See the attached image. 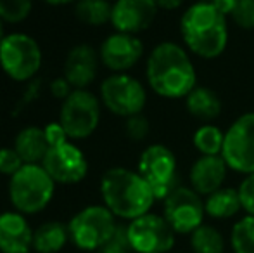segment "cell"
I'll use <instances>...</instances> for the list:
<instances>
[{
    "label": "cell",
    "mask_w": 254,
    "mask_h": 253,
    "mask_svg": "<svg viewBox=\"0 0 254 253\" xmlns=\"http://www.w3.org/2000/svg\"><path fill=\"white\" fill-rule=\"evenodd\" d=\"M145 82L163 99H185L197 87V71L190 52L177 42H161L145 59Z\"/></svg>",
    "instance_id": "cell-1"
},
{
    "label": "cell",
    "mask_w": 254,
    "mask_h": 253,
    "mask_svg": "<svg viewBox=\"0 0 254 253\" xmlns=\"http://www.w3.org/2000/svg\"><path fill=\"white\" fill-rule=\"evenodd\" d=\"M99 192L102 205L107 206L116 219L127 222L149 213L156 203V196L144 177L127 167L107 169L99 182Z\"/></svg>",
    "instance_id": "cell-2"
},
{
    "label": "cell",
    "mask_w": 254,
    "mask_h": 253,
    "mask_svg": "<svg viewBox=\"0 0 254 253\" xmlns=\"http://www.w3.org/2000/svg\"><path fill=\"white\" fill-rule=\"evenodd\" d=\"M180 35L190 54L202 59H216L228 45V21L218 7L195 2L182 14Z\"/></svg>",
    "instance_id": "cell-3"
},
{
    "label": "cell",
    "mask_w": 254,
    "mask_h": 253,
    "mask_svg": "<svg viewBox=\"0 0 254 253\" xmlns=\"http://www.w3.org/2000/svg\"><path fill=\"white\" fill-rule=\"evenodd\" d=\"M44 49L28 31H7L0 42V71L7 80L28 85L38 78L44 68Z\"/></svg>",
    "instance_id": "cell-4"
},
{
    "label": "cell",
    "mask_w": 254,
    "mask_h": 253,
    "mask_svg": "<svg viewBox=\"0 0 254 253\" xmlns=\"http://www.w3.org/2000/svg\"><path fill=\"white\" fill-rule=\"evenodd\" d=\"M57 184L42 163H24L7 182V194L12 210L23 215L44 212L56 196Z\"/></svg>",
    "instance_id": "cell-5"
},
{
    "label": "cell",
    "mask_w": 254,
    "mask_h": 253,
    "mask_svg": "<svg viewBox=\"0 0 254 253\" xmlns=\"http://www.w3.org/2000/svg\"><path fill=\"white\" fill-rule=\"evenodd\" d=\"M102 102L99 94L90 88H74L63 102H59L57 122L64 128L67 139L74 142H83L94 137L101 127Z\"/></svg>",
    "instance_id": "cell-6"
},
{
    "label": "cell",
    "mask_w": 254,
    "mask_h": 253,
    "mask_svg": "<svg viewBox=\"0 0 254 253\" xmlns=\"http://www.w3.org/2000/svg\"><path fill=\"white\" fill-rule=\"evenodd\" d=\"M118 219L102 203L78 210L67 222L69 241L81 252H97L118 229Z\"/></svg>",
    "instance_id": "cell-7"
},
{
    "label": "cell",
    "mask_w": 254,
    "mask_h": 253,
    "mask_svg": "<svg viewBox=\"0 0 254 253\" xmlns=\"http://www.w3.org/2000/svg\"><path fill=\"white\" fill-rule=\"evenodd\" d=\"M97 94L104 109L123 120L140 115L147 104V88L131 73H109Z\"/></svg>",
    "instance_id": "cell-8"
},
{
    "label": "cell",
    "mask_w": 254,
    "mask_h": 253,
    "mask_svg": "<svg viewBox=\"0 0 254 253\" xmlns=\"http://www.w3.org/2000/svg\"><path fill=\"white\" fill-rule=\"evenodd\" d=\"M135 170L151 186L156 201H163L171 191L180 186L177 156L164 144L147 146L138 156Z\"/></svg>",
    "instance_id": "cell-9"
},
{
    "label": "cell",
    "mask_w": 254,
    "mask_h": 253,
    "mask_svg": "<svg viewBox=\"0 0 254 253\" xmlns=\"http://www.w3.org/2000/svg\"><path fill=\"white\" fill-rule=\"evenodd\" d=\"M128 243L133 253H170L177 243V233L163 213L149 212L127 224Z\"/></svg>",
    "instance_id": "cell-10"
},
{
    "label": "cell",
    "mask_w": 254,
    "mask_h": 253,
    "mask_svg": "<svg viewBox=\"0 0 254 253\" xmlns=\"http://www.w3.org/2000/svg\"><path fill=\"white\" fill-rule=\"evenodd\" d=\"M42 167L47 170L57 186H76L87 179L90 172V162L87 153L80 146L67 139L63 144L52 146L45 155Z\"/></svg>",
    "instance_id": "cell-11"
},
{
    "label": "cell",
    "mask_w": 254,
    "mask_h": 253,
    "mask_svg": "<svg viewBox=\"0 0 254 253\" xmlns=\"http://www.w3.org/2000/svg\"><path fill=\"white\" fill-rule=\"evenodd\" d=\"M221 158L228 170L242 175L254 172V111L235 118L225 130Z\"/></svg>",
    "instance_id": "cell-12"
},
{
    "label": "cell",
    "mask_w": 254,
    "mask_h": 253,
    "mask_svg": "<svg viewBox=\"0 0 254 253\" xmlns=\"http://www.w3.org/2000/svg\"><path fill=\"white\" fill-rule=\"evenodd\" d=\"M163 217L177 234L190 236L206 219L204 198L190 186H178L163 199Z\"/></svg>",
    "instance_id": "cell-13"
},
{
    "label": "cell",
    "mask_w": 254,
    "mask_h": 253,
    "mask_svg": "<svg viewBox=\"0 0 254 253\" xmlns=\"http://www.w3.org/2000/svg\"><path fill=\"white\" fill-rule=\"evenodd\" d=\"M101 63L109 73H130L145 54L144 42L138 35L113 31L99 45Z\"/></svg>",
    "instance_id": "cell-14"
},
{
    "label": "cell",
    "mask_w": 254,
    "mask_h": 253,
    "mask_svg": "<svg viewBox=\"0 0 254 253\" xmlns=\"http://www.w3.org/2000/svg\"><path fill=\"white\" fill-rule=\"evenodd\" d=\"M101 66L99 49L87 42H80L67 49L61 75L73 88H90V85L97 80Z\"/></svg>",
    "instance_id": "cell-15"
},
{
    "label": "cell",
    "mask_w": 254,
    "mask_h": 253,
    "mask_svg": "<svg viewBox=\"0 0 254 253\" xmlns=\"http://www.w3.org/2000/svg\"><path fill=\"white\" fill-rule=\"evenodd\" d=\"M159 7L154 0H114L111 12L113 31L140 35L152 26Z\"/></svg>",
    "instance_id": "cell-16"
},
{
    "label": "cell",
    "mask_w": 254,
    "mask_h": 253,
    "mask_svg": "<svg viewBox=\"0 0 254 253\" xmlns=\"http://www.w3.org/2000/svg\"><path fill=\"white\" fill-rule=\"evenodd\" d=\"M33 227L28 217L16 210L0 213V253H30L33 250Z\"/></svg>",
    "instance_id": "cell-17"
},
{
    "label": "cell",
    "mask_w": 254,
    "mask_h": 253,
    "mask_svg": "<svg viewBox=\"0 0 254 253\" xmlns=\"http://www.w3.org/2000/svg\"><path fill=\"white\" fill-rule=\"evenodd\" d=\"M228 167L221 156H199L189 170V186L206 198L225 186Z\"/></svg>",
    "instance_id": "cell-18"
},
{
    "label": "cell",
    "mask_w": 254,
    "mask_h": 253,
    "mask_svg": "<svg viewBox=\"0 0 254 253\" xmlns=\"http://www.w3.org/2000/svg\"><path fill=\"white\" fill-rule=\"evenodd\" d=\"M12 146L24 163H42L51 149L44 125H24L16 132Z\"/></svg>",
    "instance_id": "cell-19"
},
{
    "label": "cell",
    "mask_w": 254,
    "mask_h": 253,
    "mask_svg": "<svg viewBox=\"0 0 254 253\" xmlns=\"http://www.w3.org/2000/svg\"><path fill=\"white\" fill-rule=\"evenodd\" d=\"M185 108L189 115L202 123H211L221 115V99L209 87L197 85L190 94L185 97Z\"/></svg>",
    "instance_id": "cell-20"
},
{
    "label": "cell",
    "mask_w": 254,
    "mask_h": 253,
    "mask_svg": "<svg viewBox=\"0 0 254 253\" xmlns=\"http://www.w3.org/2000/svg\"><path fill=\"white\" fill-rule=\"evenodd\" d=\"M204 208H206V217L213 220H228L239 215L242 212L241 196H239L237 187L223 186L218 191L211 192L204 198Z\"/></svg>",
    "instance_id": "cell-21"
},
{
    "label": "cell",
    "mask_w": 254,
    "mask_h": 253,
    "mask_svg": "<svg viewBox=\"0 0 254 253\" xmlns=\"http://www.w3.org/2000/svg\"><path fill=\"white\" fill-rule=\"evenodd\" d=\"M69 241L67 224L61 220L42 222L33 231V252L37 253H59Z\"/></svg>",
    "instance_id": "cell-22"
},
{
    "label": "cell",
    "mask_w": 254,
    "mask_h": 253,
    "mask_svg": "<svg viewBox=\"0 0 254 253\" xmlns=\"http://www.w3.org/2000/svg\"><path fill=\"white\" fill-rule=\"evenodd\" d=\"M113 2L109 0H78L73 5V14L78 23L90 28H101L111 23Z\"/></svg>",
    "instance_id": "cell-23"
},
{
    "label": "cell",
    "mask_w": 254,
    "mask_h": 253,
    "mask_svg": "<svg viewBox=\"0 0 254 253\" xmlns=\"http://www.w3.org/2000/svg\"><path fill=\"white\" fill-rule=\"evenodd\" d=\"M189 245L194 253H225L227 250V240L223 233L213 224L206 222L189 236Z\"/></svg>",
    "instance_id": "cell-24"
},
{
    "label": "cell",
    "mask_w": 254,
    "mask_h": 253,
    "mask_svg": "<svg viewBox=\"0 0 254 253\" xmlns=\"http://www.w3.org/2000/svg\"><path fill=\"white\" fill-rule=\"evenodd\" d=\"M225 132L213 123H202L192 135V144L201 156H221Z\"/></svg>",
    "instance_id": "cell-25"
},
{
    "label": "cell",
    "mask_w": 254,
    "mask_h": 253,
    "mask_svg": "<svg viewBox=\"0 0 254 253\" xmlns=\"http://www.w3.org/2000/svg\"><path fill=\"white\" fill-rule=\"evenodd\" d=\"M232 253H254V215H244L232 226L228 236Z\"/></svg>",
    "instance_id": "cell-26"
},
{
    "label": "cell",
    "mask_w": 254,
    "mask_h": 253,
    "mask_svg": "<svg viewBox=\"0 0 254 253\" xmlns=\"http://www.w3.org/2000/svg\"><path fill=\"white\" fill-rule=\"evenodd\" d=\"M33 9L35 0H0V17L12 26L28 21Z\"/></svg>",
    "instance_id": "cell-27"
},
{
    "label": "cell",
    "mask_w": 254,
    "mask_h": 253,
    "mask_svg": "<svg viewBox=\"0 0 254 253\" xmlns=\"http://www.w3.org/2000/svg\"><path fill=\"white\" fill-rule=\"evenodd\" d=\"M228 17L242 30H254V0H234Z\"/></svg>",
    "instance_id": "cell-28"
},
{
    "label": "cell",
    "mask_w": 254,
    "mask_h": 253,
    "mask_svg": "<svg viewBox=\"0 0 254 253\" xmlns=\"http://www.w3.org/2000/svg\"><path fill=\"white\" fill-rule=\"evenodd\" d=\"M123 132L131 142H142L151 134V123L144 116V113H140V115L130 116L125 120Z\"/></svg>",
    "instance_id": "cell-29"
},
{
    "label": "cell",
    "mask_w": 254,
    "mask_h": 253,
    "mask_svg": "<svg viewBox=\"0 0 254 253\" xmlns=\"http://www.w3.org/2000/svg\"><path fill=\"white\" fill-rule=\"evenodd\" d=\"M23 165L24 162L12 146H0V175L10 179Z\"/></svg>",
    "instance_id": "cell-30"
},
{
    "label": "cell",
    "mask_w": 254,
    "mask_h": 253,
    "mask_svg": "<svg viewBox=\"0 0 254 253\" xmlns=\"http://www.w3.org/2000/svg\"><path fill=\"white\" fill-rule=\"evenodd\" d=\"M95 253H131V247L128 243V236H127V226L120 224L114 236Z\"/></svg>",
    "instance_id": "cell-31"
},
{
    "label": "cell",
    "mask_w": 254,
    "mask_h": 253,
    "mask_svg": "<svg viewBox=\"0 0 254 253\" xmlns=\"http://www.w3.org/2000/svg\"><path fill=\"white\" fill-rule=\"evenodd\" d=\"M239 196H241L242 212L246 215H254V172L244 175L237 187Z\"/></svg>",
    "instance_id": "cell-32"
},
{
    "label": "cell",
    "mask_w": 254,
    "mask_h": 253,
    "mask_svg": "<svg viewBox=\"0 0 254 253\" xmlns=\"http://www.w3.org/2000/svg\"><path fill=\"white\" fill-rule=\"evenodd\" d=\"M73 90L74 88L71 87V84L63 77V75H59V77L52 78V80L49 82V92H51L52 97L57 99L59 102H63Z\"/></svg>",
    "instance_id": "cell-33"
},
{
    "label": "cell",
    "mask_w": 254,
    "mask_h": 253,
    "mask_svg": "<svg viewBox=\"0 0 254 253\" xmlns=\"http://www.w3.org/2000/svg\"><path fill=\"white\" fill-rule=\"evenodd\" d=\"M45 128V135H47V141H49V146H57V144H63V142L67 141V135L64 132V128L61 127V123L57 120H52L49 122L47 125H44Z\"/></svg>",
    "instance_id": "cell-34"
},
{
    "label": "cell",
    "mask_w": 254,
    "mask_h": 253,
    "mask_svg": "<svg viewBox=\"0 0 254 253\" xmlns=\"http://www.w3.org/2000/svg\"><path fill=\"white\" fill-rule=\"evenodd\" d=\"M159 10H175L184 5L185 0H154Z\"/></svg>",
    "instance_id": "cell-35"
},
{
    "label": "cell",
    "mask_w": 254,
    "mask_h": 253,
    "mask_svg": "<svg viewBox=\"0 0 254 253\" xmlns=\"http://www.w3.org/2000/svg\"><path fill=\"white\" fill-rule=\"evenodd\" d=\"M40 2L49 7H67V5H74L78 0H40Z\"/></svg>",
    "instance_id": "cell-36"
},
{
    "label": "cell",
    "mask_w": 254,
    "mask_h": 253,
    "mask_svg": "<svg viewBox=\"0 0 254 253\" xmlns=\"http://www.w3.org/2000/svg\"><path fill=\"white\" fill-rule=\"evenodd\" d=\"M7 24H5V21L2 19V17H0V42L3 40V37H5L7 35Z\"/></svg>",
    "instance_id": "cell-37"
},
{
    "label": "cell",
    "mask_w": 254,
    "mask_h": 253,
    "mask_svg": "<svg viewBox=\"0 0 254 253\" xmlns=\"http://www.w3.org/2000/svg\"><path fill=\"white\" fill-rule=\"evenodd\" d=\"M197 2H207V3H213L214 0H197Z\"/></svg>",
    "instance_id": "cell-38"
}]
</instances>
